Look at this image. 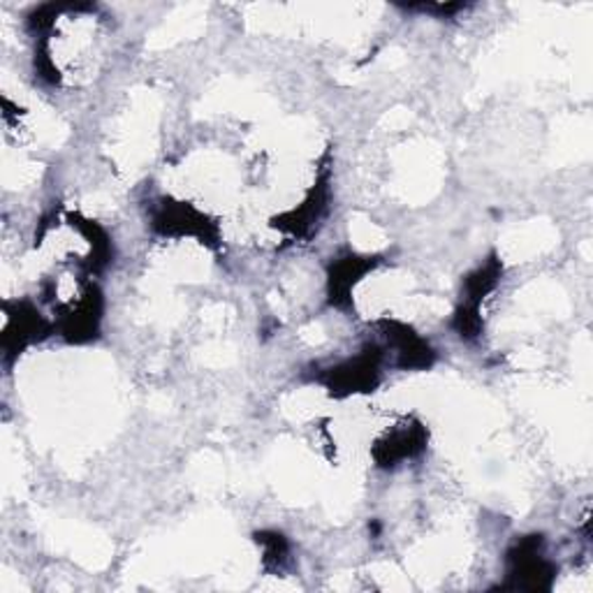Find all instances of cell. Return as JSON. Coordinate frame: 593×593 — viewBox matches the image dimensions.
<instances>
[{
	"label": "cell",
	"instance_id": "7a4b0ae2",
	"mask_svg": "<svg viewBox=\"0 0 593 593\" xmlns=\"http://www.w3.org/2000/svg\"><path fill=\"white\" fill-rule=\"evenodd\" d=\"M425 450V431L423 427H408L399 425L386 438L376 443V459L380 466H396L404 459H413Z\"/></svg>",
	"mask_w": 593,
	"mask_h": 593
},
{
	"label": "cell",
	"instance_id": "3957f363",
	"mask_svg": "<svg viewBox=\"0 0 593 593\" xmlns=\"http://www.w3.org/2000/svg\"><path fill=\"white\" fill-rule=\"evenodd\" d=\"M328 386L332 392H365V388H373L378 382V365L376 357H357L334 367Z\"/></svg>",
	"mask_w": 593,
	"mask_h": 593
},
{
	"label": "cell",
	"instance_id": "6da1fadb",
	"mask_svg": "<svg viewBox=\"0 0 593 593\" xmlns=\"http://www.w3.org/2000/svg\"><path fill=\"white\" fill-rule=\"evenodd\" d=\"M554 578V568L543 557L541 535L524 538L510 554V580L514 589L541 591L549 589Z\"/></svg>",
	"mask_w": 593,
	"mask_h": 593
}]
</instances>
